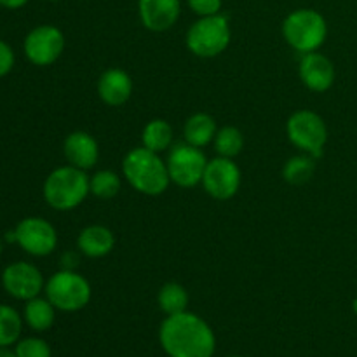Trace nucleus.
<instances>
[{
  "label": "nucleus",
  "instance_id": "obj_20",
  "mask_svg": "<svg viewBox=\"0 0 357 357\" xmlns=\"http://www.w3.org/2000/svg\"><path fill=\"white\" fill-rule=\"evenodd\" d=\"M173 136L174 132L169 122H166L164 119H153L143 128L142 142L145 149L152 150L155 153H162L171 149Z\"/></svg>",
  "mask_w": 357,
  "mask_h": 357
},
{
  "label": "nucleus",
  "instance_id": "obj_9",
  "mask_svg": "<svg viewBox=\"0 0 357 357\" xmlns=\"http://www.w3.org/2000/svg\"><path fill=\"white\" fill-rule=\"evenodd\" d=\"M24 56L35 66H49L65 51V35L54 24H40L30 30L23 44Z\"/></svg>",
  "mask_w": 357,
  "mask_h": 357
},
{
  "label": "nucleus",
  "instance_id": "obj_8",
  "mask_svg": "<svg viewBox=\"0 0 357 357\" xmlns=\"http://www.w3.org/2000/svg\"><path fill=\"white\" fill-rule=\"evenodd\" d=\"M167 173L171 181L181 188H192L202 183L208 159L199 146L190 143H178L167 153Z\"/></svg>",
  "mask_w": 357,
  "mask_h": 357
},
{
  "label": "nucleus",
  "instance_id": "obj_6",
  "mask_svg": "<svg viewBox=\"0 0 357 357\" xmlns=\"http://www.w3.org/2000/svg\"><path fill=\"white\" fill-rule=\"evenodd\" d=\"M44 291L45 298L63 312H77L91 300V284L87 279L68 268L52 274L45 282Z\"/></svg>",
  "mask_w": 357,
  "mask_h": 357
},
{
  "label": "nucleus",
  "instance_id": "obj_27",
  "mask_svg": "<svg viewBox=\"0 0 357 357\" xmlns=\"http://www.w3.org/2000/svg\"><path fill=\"white\" fill-rule=\"evenodd\" d=\"M192 13L197 14L199 17L215 16L222 10V0H187Z\"/></svg>",
  "mask_w": 357,
  "mask_h": 357
},
{
  "label": "nucleus",
  "instance_id": "obj_28",
  "mask_svg": "<svg viewBox=\"0 0 357 357\" xmlns=\"http://www.w3.org/2000/svg\"><path fill=\"white\" fill-rule=\"evenodd\" d=\"M14 61H16V56H14L13 47L0 38V77H6L13 70Z\"/></svg>",
  "mask_w": 357,
  "mask_h": 357
},
{
  "label": "nucleus",
  "instance_id": "obj_22",
  "mask_svg": "<svg viewBox=\"0 0 357 357\" xmlns=\"http://www.w3.org/2000/svg\"><path fill=\"white\" fill-rule=\"evenodd\" d=\"M160 310L166 316H174V314L185 312L188 307V293L178 282H167L160 288L159 296H157Z\"/></svg>",
  "mask_w": 357,
  "mask_h": 357
},
{
  "label": "nucleus",
  "instance_id": "obj_7",
  "mask_svg": "<svg viewBox=\"0 0 357 357\" xmlns=\"http://www.w3.org/2000/svg\"><path fill=\"white\" fill-rule=\"evenodd\" d=\"M288 139L305 153L321 157L328 142V128L319 114L312 110H298L286 122Z\"/></svg>",
  "mask_w": 357,
  "mask_h": 357
},
{
  "label": "nucleus",
  "instance_id": "obj_34",
  "mask_svg": "<svg viewBox=\"0 0 357 357\" xmlns=\"http://www.w3.org/2000/svg\"><path fill=\"white\" fill-rule=\"evenodd\" d=\"M230 357H241V356H230Z\"/></svg>",
  "mask_w": 357,
  "mask_h": 357
},
{
  "label": "nucleus",
  "instance_id": "obj_32",
  "mask_svg": "<svg viewBox=\"0 0 357 357\" xmlns=\"http://www.w3.org/2000/svg\"><path fill=\"white\" fill-rule=\"evenodd\" d=\"M2 250H3V244H2V239H0V255H2Z\"/></svg>",
  "mask_w": 357,
  "mask_h": 357
},
{
  "label": "nucleus",
  "instance_id": "obj_21",
  "mask_svg": "<svg viewBox=\"0 0 357 357\" xmlns=\"http://www.w3.org/2000/svg\"><path fill=\"white\" fill-rule=\"evenodd\" d=\"M316 173V157L303 152L286 160L282 167V178L291 185H303Z\"/></svg>",
  "mask_w": 357,
  "mask_h": 357
},
{
  "label": "nucleus",
  "instance_id": "obj_19",
  "mask_svg": "<svg viewBox=\"0 0 357 357\" xmlns=\"http://www.w3.org/2000/svg\"><path fill=\"white\" fill-rule=\"evenodd\" d=\"M56 307L49 302L47 298H40V296H35V298L28 300L26 305H24L23 317L26 321L28 326L33 331H47L49 328L54 324L56 319Z\"/></svg>",
  "mask_w": 357,
  "mask_h": 357
},
{
  "label": "nucleus",
  "instance_id": "obj_2",
  "mask_svg": "<svg viewBox=\"0 0 357 357\" xmlns=\"http://www.w3.org/2000/svg\"><path fill=\"white\" fill-rule=\"evenodd\" d=\"M122 173L128 183L143 195H160L169 187L171 178L160 153L139 146L129 150L122 160Z\"/></svg>",
  "mask_w": 357,
  "mask_h": 357
},
{
  "label": "nucleus",
  "instance_id": "obj_18",
  "mask_svg": "<svg viewBox=\"0 0 357 357\" xmlns=\"http://www.w3.org/2000/svg\"><path fill=\"white\" fill-rule=\"evenodd\" d=\"M218 128H216V121L211 115L204 114V112H199V114L190 115L185 122L183 128V136L185 142L190 143V145L206 146L208 143H211L215 139Z\"/></svg>",
  "mask_w": 357,
  "mask_h": 357
},
{
  "label": "nucleus",
  "instance_id": "obj_16",
  "mask_svg": "<svg viewBox=\"0 0 357 357\" xmlns=\"http://www.w3.org/2000/svg\"><path fill=\"white\" fill-rule=\"evenodd\" d=\"M98 94L108 107H121L132 94L131 77L121 68L105 70L98 80Z\"/></svg>",
  "mask_w": 357,
  "mask_h": 357
},
{
  "label": "nucleus",
  "instance_id": "obj_31",
  "mask_svg": "<svg viewBox=\"0 0 357 357\" xmlns=\"http://www.w3.org/2000/svg\"><path fill=\"white\" fill-rule=\"evenodd\" d=\"M352 310H354V314L357 316V298H354V302H352Z\"/></svg>",
  "mask_w": 357,
  "mask_h": 357
},
{
  "label": "nucleus",
  "instance_id": "obj_23",
  "mask_svg": "<svg viewBox=\"0 0 357 357\" xmlns=\"http://www.w3.org/2000/svg\"><path fill=\"white\" fill-rule=\"evenodd\" d=\"M23 331V317L10 305H0V347L17 344Z\"/></svg>",
  "mask_w": 357,
  "mask_h": 357
},
{
  "label": "nucleus",
  "instance_id": "obj_5",
  "mask_svg": "<svg viewBox=\"0 0 357 357\" xmlns=\"http://www.w3.org/2000/svg\"><path fill=\"white\" fill-rule=\"evenodd\" d=\"M232 30L229 17L223 14L199 17L187 31V47L199 58H215L230 44Z\"/></svg>",
  "mask_w": 357,
  "mask_h": 357
},
{
  "label": "nucleus",
  "instance_id": "obj_17",
  "mask_svg": "<svg viewBox=\"0 0 357 357\" xmlns=\"http://www.w3.org/2000/svg\"><path fill=\"white\" fill-rule=\"evenodd\" d=\"M115 237L110 229L103 225H89L80 230L77 237V248L89 258H103L114 250Z\"/></svg>",
  "mask_w": 357,
  "mask_h": 357
},
{
  "label": "nucleus",
  "instance_id": "obj_25",
  "mask_svg": "<svg viewBox=\"0 0 357 357\" xmlns=\"http://www.w3.org/2000/svg\"><path fill=\"white\" fill-rule=\"evenodd\" d=\"M121 176L114 171L101 169L89 178L91 194L100 199H114L121 192Z\"/></svg>",
  "mask_w": 357,
  "mask_h": 357
},
{
  "label": "nucleus",
  "instance_id": "obj_29",
  "mask_svg": "<svg viewBox=\"0 0 357 357\" xmlns=\"http://www.w3.org/2000/svg\"><path fill=\"white\" fill-rule=\"evenodd\" d=\"M26 3L28 0H0V7H6V9H20Z\"/></svg>",
  "mask_w": 357,
  "mask_h": 357
},
{
  "label": "nucleus",
  "instance_id": "obj_26",
  "mask_svg": "<svg viewBox=\"0 0 357 357\" xmlns=\"http://www.w3.org/2000/svg\"><path fill=\"white\" fill-rule=\"evenodd\" d=\"M16 356L17 357H51V347L42 338H23L16 344Z\"/></svg>",
  "mask_w": 357,
  "mask_h": 357
},
{
  "label": "nucleus",
  "instance_id": "obj_10",
  "mask_svg": "<svg viewBox=\"0 0 357 357\" xmlns=\"http://www.w3.org/2000/svg\"><path fill=\"white\" fill-rule=\"evenodd\" d=\"M16 243L31 257H47L58 246V232L54 225L40 216L23 218L14 229Z\"/></svg>",
  "mask_w": 357,
  "mask_h": 357
},
{
  "label": "nucleus",
  "instance_id": "obj_33",
  "mask_svg": "<svg viewBox=\"0 0 357 357\" xmlns=\"http://www.w3.org/2000/svg\"><path fill=\"white\" fill-rule=\"evenodd\" d=\"M49 2H61V0H49Z\"/></svg>",
  "mask_w": 357,
  "mask_h": 357
},
{
  "label": "nucleus",
  "instance_id": "obj_3",
  "mask_svg": "<svg viewBox=\"0 0 357 357\" xmlns=\"http://www.w3.org/2000/svg\"><path fill=\"white\" fill-rule=\"evenodd\" d=\"M89 194V176L75 166L58 167L44 181V199L56 211H72Z\"/></svg>",
  "mask_w": 357,
  "mask_h": 357
},
{
  "label": "nucleus",
  "instance_id": "obj_1",
  "mask_svg": "<svg viewBox=\"0 0 357 357\" xmlns=\"http://www.w3.org/2000/svg\"><path fill=\"white\" fill-rule=\"evenodd\" d=\"M159 340L169 357H213L216 349L211 326L187 310L162 321Z\"/></svg>",
  "mask_w": 357,
  "mask_h": 357
},
{
  "label": "nucleus",
  "instance_id": "obj_11",
  "mask_svg": "<svg viewBox=\"0 0 357 357\" xmlns=\"http://www.w3.org/2000/svg\"><path fill=\"white\" fill-rule=\"evenodd\" d=\"M202 185L211 197L218 201H229L239 192L241 187V169L232 159L216 157L208 160Z\"/></svg>",
  "mask_w": 357,
  "mask_h": 357
},
{
  "label": "nucleus",
  "instance_id": "obj_12",
  "mask_svg": "<svg viewBox=\"0 0 357 357\" xmlns=\"http://www.w3.org/2000/svg\"><path fill=\"white\" fill-rule=\"evenodd\" d=\"M2 286L7 295H10L13 298L28 302V300L40 295L45 282L42 278V272L33 264L14 261L3 268Z\"/></svg>",
  "mask_w": 357,
  "mask_h": 357
},
{
  "label": "nucleus",
  "instance_id": "obj_4",
  "mask_svg": "<svg viewBox=\"0 0 357 357\" xmlns=\"http://www.w3.org/2000/svg\"><path fill=\"white\" fill-rule=\"evenodd\" d=\"M282 37L295 51L307 54L324 44L328 37V23L321 13L314 9H296L282 21Z\"/></svg>",
  "mask_w": 357,
  "mask_h": 357
},
{
  "label": "nucleus",
  "instance_id": "obj_13",
  "mask_svg": "<svg viewBox=\"0 0 357 357\" xmlns=\"http://www.w3.org/2000/svg\"><path fill=\"white\" fill-rule=\"evenodd\" d=\"M300 80L307 89L314 93H326L335 82V66L328 56L321 52H307L302 56L298 66Z\"/></svg>",
  "mask_w": 357,
  "mask_h": 357
},
{
  "label": "nucleus",
  "instance_id": "obj_30",
  "mask_svg": "<svg viewBox=\"0 0 357 357\" xmlns=\"http://www.w3.org/2000/svg\"><path fill=\"white\" fill-rule=\"evenodd\" d=\"M0 357H17L16 352L9 351L7 347H0Z\"/></svg>",
  "mask_w": 357,
  "mask_h": 357
},
{
  "label": "nucleus",
  "instance_id": "obj_24",
  "mask_svg": "<svg viewBox=\"0 0 357 357\" xmlns=\"http://www.w3.org/2000/svg\"><path fill=\"white\" fill-rule=\"evenodd\" d=\"M213 142H215V150L218 152V155L227 157V159H234L244 149L243 132L234 126H225V128L218 129Z\"/></svg>",
  "mask_w": 357,
  "mask_h": 357
},
{
  "label": "nucleus",
  "instance_id": "obj_14",
  "mask_svg": "<svg viewBox=\"0 0 357 357\" xmlns=\"http://www.w3.org/2000/svg\"><path fill=\"white\" fill-rule=\"evenodd\" d=\"M181 13L180 0H138V14L150 31H166L176 24Z\"/></svg>",
  "mask_w": 357,
  "mask_h": 357
},
{
  "label": "nucleus",
  "instance_id": "obj_15",
  "mask_svg": "<svg viewBox=\"0 0 357 357\" xmlns=\"http://www.w3.org/2000/svg\"><path fill=\"white\" fill-rule=\"evenodd\" d=\"M63 153L70 166H75L79 169H91L98 162L100 157V149L98 143L89 132L86 131H73L70 132L63 143Z\"/></svg>",
  "mask_w": 357,
  "mask_h": 357
}]
</instances>
